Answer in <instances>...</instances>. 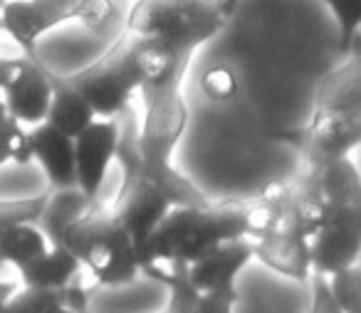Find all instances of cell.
Returning a JSON list of instances; mask_svg holds the SVG:
<instances>
[{"label":"cell","mask_w":361,"mask_h":313,"mask_svg":"<svg viewBox=\"0 0 361 313\" xmlns=\"http://www.w3.org/2000/svg\"><path fill=\"white\" fill-rule=\"evenodd\" d=\"M247 239L252 257L287 279L312 276L310 237L297 215V183L272 180L247 207Z\"/></svg>","instance_id":"cell-3"},{"label":"cell","mask_w":361,"mask_h":313,"mask_svg":"<svg viewBox=\"0 0 361 313\" xmlns=\"http://www.w3.org/2000/svg\"><path fill=\"white\" fill-rule=\"evenodd\" d=\"M27 143H30V158L42 165L52 188L55 190L77 188L75 146H72V139L62 136L50 124H37L27 131Z\"/></svg>","instance_id":"cell-14"},{"label":"cell","mask_w":361,"mask_h":313,"mask_svg":"<svg viewBox=\"0 0 361 313\" xmlns=\"http://www.w3.org/2000/svg\"><path fill=\"white\" fill-rule=\"evenodd\" d=\"M119 143V124L116 119H94L75 141V178L77 190L87 198L97 200L104 185L106 170Z\"/></svg>","instance_id":"cell-11"},{"label":"cell","mask_w":361,"mask_h":313,"mask_svg":"<svg viewBox=\"0 0 361 313\" xmlns=\"http://www.w3.org/2000/svg\"><path fill=\"white\" fill-rule=\"evenodd\" d=\"M30 143H27V129H23L11 114L6 104L0 101V168L8 163L25 165L30 163Z\"/></svg>","instance_id":"cell-20"},{"label":"cell","mask_w":361,"mask_h":313,"mask_svg":"<svg viewBox=\"0 0 361 313\" xmlns=\"http://www.w3.org/2000/svg\"><path fill=\"white\" fill-rule=\"evenodd\" d=\"M50 96V67L37 55L0 60V101L23 129L45 124Z\"/></svg>","instance_id":"cell-9"},{"label":"cell","mask_w":361,"mask_h":313,"mask_svg":"<svg viewBox=\"0 0 361 313\" xmlns=\"http://www.w3.org/2000/svg\"><path fill=\"white\" fill-rule=\"evenodd\" d=\"M0 313H90V291L72 281L62 288H18Z\"/></svg>","instance_id":"cell-15"},{"label":"cell","mask_w":361,"mask_h":313,"mask_svg":"<svg viewBox=\"0 0 361 313\" xmlns=\"http://www.w3.org/2000/svg\"><path fill=\"white\" fill-rule=\"evenodd\" d=\"M326 279L331 298L339 306L341 313H361V269L359 264L351 269H344L339 274H331Z\"/></svg>","instance_id":"cell-21"},{"label":"cell","mask_w":361,"mask_h":313,"mask_svg":"<svg viewBox=\"0 0 361 313\" xmlns=\"http://www.w3.org/2000/svg\"><path fill=\"white\" fill-rule=\"evenodd\" d=\"M252 259V244L247 237L233 239L221 247H216L211 254L186 267L188 283L196 288V293H211L218 288H235V279L247 262Z\"/></svg>","instance_id":"cell-12"},{"label":"cell","mask_w":361,"mask_h":313,"mask_svg":"<svg viewBox=\"0 0 361 313\" xmlns=\"http://www.w3.org/2000/svg\"><path fill=\"white\" fill-rule=\"evenodd\" d=\"M324 3L334 13L336 25H339V52L349 55L359 45L361 0H324Z\"/></svg>","instance_id":"cell-22"},{"label":"cell","mask_w":361,"mask_h":313,"mask_svg":"<svg viewBox=\"0 0 361 313\" xmlns=\"http://www.w3.org/2000/svg\"><path fill=\"white\" fill-rule=\"evenodd\" d=\"M114 18V0H8L3 30L25 55H35L37 40L62 23L80 20L90 30H106Z\"/></svg>","instance_id":"cell-7"},{"label":"cell","mask_w":361,"mask_h":313,"mask_svg":"<svg viewBox=\"0 0 361 313\" xmlns=\"http://www.w3.org/2000/svg\"><path fill=\"white\" fill-rule=\"evenodd\" d=\"M141 274L169 288V303L161 313H198L196 288L188 283L186 267H169V264H151Z\"/></svg>","instance_id":"cell-19"},{"label":"cell","mask_w":361,"mask_h":313,"mask_svg":"<svg viewBox=\"0 0 361 313\" xmlns=\"http://www.w3.org/2000/svg\"><path fill=\"white\" fill-rule=\"evenodd\" d=\"M356 47L317 87L310 121L280 134V141L300 151L307 168L349 158L361 141V57Z\"/></svg>","instance_id":"cell-1"},{"label":"cell","mask_w":361,"mask_h":313,"mask_svg":"<svg viewBox=\"0 0 361 313\" xmlns=\"http://www.w3.org/2000/svg\"><path fill=\"white\" fill-rule=\"evenodd\" d=\"M361 205L329 207L310 239V267L317 276H331L359 264Z\"/></svg>","instance_id":"cell-10"},{"label":"cell","mask_w":361,"mask_h":313,"mask_svg":"<svg viewBox=\"0 0 361 313\" xmlns=\"http://www.w3.org/2000/svg\"><path fill=\"white\" fill-rule=\"evenodd\" d=\"M18 288H20V286H18L16 281H6V279H0V308L6 306V303L16 296Z\"/></svg>","instance_id":"cell-27"},{"label":"cell","mask_w":361,"mask_h":313,"mask_svg":"<svg viewBox=\"0 0 361 313\" xmlns=\"http://www.w3.org/2000/svg\"><path fill=\"white\" fill-rule=\"evenodd\" d=\"M238 286L235 288H218L211 293L198 296V313H235Z\"/></svg>","instance_id":"cell-25"},{"label":"cell","mask_w":361,"mask_h":313,"mask_svg":"<svg viewBox=\"0 0 361 313\" xmlns=\"http://www.w3.org/2000/svg\"><path fill=\"white\" fill-rule=\"evenodd\" d=\"M67 82L80 91L97 119H116L126 106H131L134 91H139L134 37H119L104 57L70 75Z\"/></svg>","instance_id":"cell-8"},{"label":"cell","mask_w":361,"mask_h":313,"mask_svg":"<svg viewBox=\"0 0 361 313\" xmlns=\"http://www.w3.org/2000/svg\"><path fill=\"white\" fill-rule=\"evenodd\" d=\"M45 203H47V195L0 200V232L20 227V224H37L42 210H45Z\"/></svg>","instance_id":"cell-23"},{"label":"cell","mask_w":361,"mask_h":313,"mask_svg":"<svg viewBox=\"0 0 361 313\" xmlns=\"http://www.w3.org/2000/svg\"><path fill=\"white\" fill-rule=\"evenodd\" d=\"M50 247L67 249L102 286H129L141 274L129 232L99 200L87 203Z\"/></svg>","instance_id":"cell-4"},{"label":"cell","mask_w":361,"mask_h":313,"mask_svg":"<svg viewBox=\"0 0 361 313\" xmlns=\"http://www.w3.org/2000/svg\"><path fill=\"white\" fill-rule=\"evenodd\" d=\"M201 84L211 99H231V96H235V91H238L235 77H233L228 70H223V67L208 72V75L203 77Z\"/></svg>","instance_id":"cell-24"},{"label":"cell","mask_w":361,"mask_h":313,"mask_svg":"<svg viewBox=\"0 0 361 313\" xmlns=\"http://www.w3.org/2000/svg\"><path fill=\"white\" fill-rule=\"evenodd\" d=\"M119 124V143H116L114 158L121 163L124 170V180L116 200L111 203V215L124 224L129 232L131 242H134L136 257H139V267L144 269L149 262V239L159 222L166 217L173 205H171L169 195L164 193L159 183L144 170L139 158V148H136V134H139V119H136L134 109L126 106L121 111Z\"/></svg>","instance_id":"cell-5"},{"label":"cell","mask_w":361,"mask_h":313,"mask_svg":"<svg viewBox=\"0 0 361 313\" xmlns=\"http://www.w3.org/2000/svg\"><path fill=\"white\" fill-rule=\"evenodd\" d=\"M50 87H52V96H50V109H47L45 124H50L62 136L75 141L97 119L94 111L82 99L80 91L67 82V77L55 75L52 70H50Z\"/></svg>","instance_id":"cell-16"},{"label":"cell","mask_w":361,"mask_h":313,"mask_svg":"<svg viewBox=\"0 0 361 313\" xmlns=\"http://www.w3.org/2000/svg\"><path fill=\"white\" fill-rule=\"evenodd\" d=\"M47 249H50V242L37 224H20V227L0 232V264H8L13 269L32 262Z\"/></svg>","instance_id":"cell-18"},{"label":"cell","mask_w":361,"mask_h":313,"mask_svg":"<svg viewBox=\"0 0 361 313\" xmlns=\"http://www.w3.org/2000/svg\"><path fill=\"white\" fill-rule=\"evenodd\" d=\"M297 180L302 188L317 195L326 210L344 207V205H361V175L351 158L307 168Z\"/></svg>","instance_id":"cell-13"},{"label":"cell","mask_w":361,"mask_h":313,"mask_svg":"<svg viewBox=\"0 0 361 313\" xmlns=\"http://www.w3.org/2000/svg\"><path fill=\"white\" fill-rule=\"evenodd\" d=\"M221 6H223V13L231 18L233 11H235V6H238V0H221Z\"/></svg>","instance_id":"cell-28"},{"label":"cell","mask_w":361,"mask_h":313,"mask_svg":"<svg viewBox=\"0 0 361 313\" xmlns=\"http://www.w3.org/2000/svg\"><path fill=\"white\" fill-rule=\"evenodd\" d=\"M16 272L20 274L23 288H47V291H52V288H62L75 281L82 267L67 249L50 247L45 254L18 267Z\"/></svg>","instance_id":"cell-17"},{"label":"cell","mask_w":361,"mask_h":313,"mask_svg":"<svg viewBox=\"0 0 361 313\" xmlns=\"http://www.w3.org/2000/svg\"><path fill=\"white\" fill-rule=\"evenodd\" d=\"M307 313H341L331 298L329 288H326V279L317 276V274H312V301Z\"/></svg>","instance_id":"cell-26"},{"label":"cell","mask_w":361,"mask_h":313,"mask_svg":"<svg viewBox=\"0 0 361 313\" xmlns=\"http://www.w3.org/2000/svg\"><path fill=\"white\" fill-rule=\"evenodd\" d=\"M247 207H250V200L206 203L198 207H171L149 239L146 267L151 264L191 267L221 244L243 239L247 234Z\"/></svg>","instance_id":"cell-2"},{"label":"cell","mask_w":361,"mask_h":313,"mask_svg":"<svg viewBox=\"0 0 361 313\" xmlns=\"http://www.w3.org/2000/svg\"><path fill=\"white\" fill-rule=\"evenodd\" d=\"M6 3L8 0H0V30H3V11H6Z\"/></svg>","instance_id":"cell-29"},{"label":"cell","mask_w":361,"mask_h":313,"mask_svg":"<svg viewBox=\"0 0 361 313\" xmlns=\"http://www.w3.org/2000/svg\"><path fill=\"white\" fill-rule=\"evenodd\" d=\"M226 23L221 0H136L126 18L131 37L156 40L188 57L213 40Z\"/></svg>","instance_id":"cell-6"}]
</instances>
